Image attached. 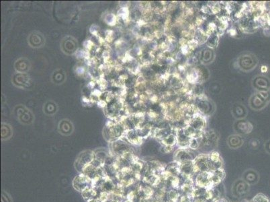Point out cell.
<instances>
[{
    "instance_id": "cell-1",
    "label": "cell",
    "mask_w": 270,
    "mask_h": 202,
    "mask_svg": "<svg viewBox=\"0 0 270 202\" xmlns=\"http://www.w3.org/2000/svg\"><path fill=\"white\" fill-rule=\"evenodd\" d=\"M177 141V139H176L175 136L173 135H169L167 136L163 139H161L162 144L165 146H173Z\"/></svg>"
},
{
    "instance_id": "cell-2",
    "label": "cell",
    "mask_w": 270,
    "mask_h": 202,
    "mask_svg": "<svg viewBox=\"0 0 270 202\" xmlns=\"http://www.w3.org/2000/svg\"><path fill=\"white\" fill-rule=\"evenodd\" d=\"M199 146V144L196 138H190L189 148L191 149H197Z\"/></svg>"
},
{
    "instance_id": "cell-3",
    "label": "cell",
    "mask_w": 270,
    "mask_h": 202,
    "mask_svg": "<svg viewBox=\"0 0 270 202\" xmlns=\"http://www.w3.org/2000/svg\"><path fill=\"white\" fill-rule=\"evenodd\" d=\"M220 6L218 4H215L211 8V11L213 14H218L220 12Z\"/></svg>"
},
{
    "instance_id": "cell-4",
    "label": "cell",
    "mask_w": 270,
    "mask_h": 202,
    "mask_svg": "<svg viewBox=\"0 0 270 202\" xmlns=\"http://www.w3.org/2000/svg\"><path fill=\"white\" fill-rule=\"evenodd\" d=\"M153 36L157 39H159L162 37V36H163V32H162L161 30H155L154 33H153Z\"/></svg>"
},
{
    "instance_id": "cell-5",
    "label": "cell",
    "mask_w": 270,
    "mask_h": 202,
    "mask_svg": "<svg viewBox=\"0 0 270 202\" xmlns=\"http://www.w3.org/2000/svg\"><path fill=\"white\" fill-rule=\"evenodd\" d=\"M181 52H182L183 54L184 55H187V53H189V47L187 45H185L184 46L181 47Z\"/></svg>"
},
{
    "instance_id": "cell-6",
    "label": "cell",
    "mask_w": 270,
    "mask_h": 202,
    "mask_svg": "<svg viewBox=\"0 0 270 202\" xmlns=\"http://www.w3.org/2000/svg\"><path fill=\"white\" fill-rule=\"evenodd\" d=\"M216 28H217V26H216V24L214 23H212H212H210L208 24V29L211 30L212 32H213V31H214L216 30Z\"/></svg>"
},
{
    "instance_id": "cell-7",
    "label": "cell",
    "mask_w": 270,
    "mask_h": 202,
    "mask_svg": "<svg viewBox=\"0 0 270 202\" xmlns=\"http://www.w3.org/2000/svg\"><path fill=\"white\" fill-rule=\"evenodd\" d=\"M173 150V146H165L164 148V151L165 153H169Z\"/></svg>"
},
{
    "instance_id": "cell-8",
    "label": "cell",
    "mask_w": 270,
    "mask_h": 202,
    "mask_svg": "<svg viewBox=\"0 0 270 202\" xmlns=\"http://www.w3.org/2000/svg\"><path fill=\"white\" fill-rule=\"evenodd\" d=\"M149 116L150 117H151L152 119H155V118L157 117L158 115H157V113L153 111V110H150L149 113Z\"/></svg>"
},
{
    "instance_id": "cell-9",
    "label": "cell",
    "mask_w": 270,
    "mask_h": 202,
    "mask_svg": "<svg viewBox=\"0 0 270 202\" xmlns=\"http://www.w3.org/2000/svg\"><path fill=\"white\" fill-rule=\"evenodd\" d=\"M201 10H202V12H204V14H207V13L209 12L210 7L206 6V5H204V6L201 8Z\"/></svg>"
},
{
    "instance_id": "cell-10",
    "label": "cell",
    "mask_w": 270,
    "mask_h": 202,
    "mask_svg": "<svg viewBox=\"0 0 270 202\" xmlns=\"http://www.w3.org/2000/svg\"><path fill=\"white\" fill-rule=\"evenodd\" d=\"M179 42H180V44L181 46H184V45H187L186 43H187V41L184 37V38H181L180 40V41H179Z\"/></svg>"
},
{
    "instance_id": "cell-11",
    "label": "cell",
    "mask_w": 270,
    "mask_h": 202,
    "mask_svg": "<svg viewBox=\"0 0 270 202\" xmlns=\"http://www.w3.org/2000/svg\"><path fill=\"white\" fill-rule=\"evenodd\" d=\"M85 72V70L83 67H79L77 69V72L78 74H83Z\"/></svg>"
},
{
    "instance_id": "cell-12",
    "label": "cell",
    "mask_w": 270,
    "mask_h": 202,
    "mask_svg": "<svg viewBox=\"0 0 270 202\" xmlns=\"http://www.w3.org/2000/svg\"><path fill=\"white\" fill-rule=\"evenodd\" d=\"M181 35L184 37H189V30H183L182 32H181Z\"/></svg>"
},
{
    "instance_id": "cell-13",
    "label": "cell",
    "mask_w": 270,
    "mask_h": 202,
    "mask_svg": "<svg viewBox=\"0 0 270 202\" xmlns=\"http://www.w3.org/2000/svg\"><path fill=\"white\" fill-rule=\"evenodd\" d=\"M203 23V20L200 18H197L196 20V24L197 26H200Z\"/></svg>"
},
{
    "instance_id": "cell-14",
    "label": "cell",
    "mask_w": 270,
    "mask_h": 202,
    "mask_svg": "<svg viewBox=\"0 0 270 202\" xmlns=\"http://www.w3.org/2000/svg\"><path fill=\"white\" fill-rule=\"evenodd\" d=\"M150 101H151L153 103H155L158 101V96L157 95H153L152 97L150 98Z\"/></svg>"
},
{
    "instance_id": "cell-15",
    "label": "cell",
    "mask_w": 270,
    "mask_h": 202,
    "mask_svg": "<svg viewBox=\"0 0 270 202\" xmlns=\"http://www.w3.org/2000/svg\"><path fill=\"white\" fill-rule=\"evenodd\" d=\"M198 98L202 101H206L207 100V96L204 95V94H201L198 96Z\"/></svg>"
},
{
    "instance_id": "cell-16",
    "label": "cell",
    "mask_w": 270,
    "mask_h": 202,
    "mask_svg": "<svg viewBox=\"0 0 270 202\" xmlns=\"http://www.w3.org/2000/svg\"><path fill=\"white\" fill-rule=\"evenodd\" d=\"M98 104L99 107H104L105 106H106V102H105L104 101H99Z\"/></svg>"
},
{
    "instance_id": "cell-17",
    "label": "cell",
    "mask_w": 270,
    "mask_h": 202,
    "mask_svg": "<svg viewBox=\"0 0 270 202\" xmlns=\"http://www.w3.org/2000/svg\"><path fill=\"white\" fill-rule=\"evenodd\" d=\"M229 33H230V35H231V36H235L236 35H237V31H236V30H235V29H231L229 31Z\"/></svg>"
},
{
    "instance_id": "cell-18",
    "label": "cell",
    "mask_w": 270,
    "mask_h": 202,
    "mask_svg": "<svg viewBox=\"0 0 270 202\" xmlns=\"http://www.w3.org/2000/svg\"><path fill=\"white\" fill-rule=\"evenodd\" d=\"M243 12L242 11H240V12H237V14H235V17L236 18H241V17L243 16Z\"/></svg>"
},
{
    "instance_id": "cell-19",
    "label": "cell",
    "mask_w": 270,
    "mask_h": 202,
    "mask_svg": "<svg viewBox=\"0 0 270 202\" xmlns=\"http://www.w3.org/2000/svg\"><path fill=\"white\" fill-rule=\"evenodd\" d=\"M261 72H267V70H268V67H267V66H265V65H262V66H261Z\"/></svg>"
},
{
    "instance_id": "cell-20",
    "label": "cell",
    "mask_w": 270,
    "mask_h": 202,
    "mask_svg": "<svg viewBox=\"0 0 270 202\" xmlns=\"http://www.w3.org/2000/svg\"><path fill=\"white\" fill-rule=\"evenodd\" d=\"M214 202H226V201L224 199H218V200H214Z\"/></svg>"
},
{
    "instance_id": "cell-21",
    "label": "cell",
    "mask_w": 270,
    "mask_h": 202,
    "mask_svg": "<svg viewBox=\"0 0 270 202\" xmlns=\"http://www.w3.org/2000/svg\"><path fill=\"white\" fill-rule=\"evenodd\" d=\"M178 69H179V70L181 71V72H182V71L185 70V67H184V66H183V65H180L178 66Z\"/></svg>"
},
{
    "instance_id": "cell-22",
    "label": "cell",
    "mask_w": 270,
    "mask_h": 202,
    "mask_svg": "<svg viewBox=\"0 0 270 202\" xmlns=\"http://www.w3.org/2000/svg\"><path fill=\"white\" fill-rule=\"evenodd\" d=\"M268 148L270 150V141H269L268 143Z\"/></svg>"
}]
</instances>
